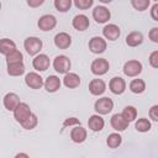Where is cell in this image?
Returning a JSON list of instances; mask_svg holds the SVG:
<instances>
[{"instance_id":"10","label":"cell","mask_w":158,"mask_h":158,"mask_svg":"<svg viewBox=\"0 0 158 158\" xmlns=\"http://www.w3.org/2000/svg\"><path fill=\"white\" fill-rule=\"evenodd\" d=\"M43 81H44L43 78L36 72H30V73H27L25 75V84L28 88L35 89V90L41 89L43 86Z\"/></svg>"},{"instance_id":"35","label":"cell","mask_w":158,"mask_h":158,"mask_svg":"<svg viewBox=\"0 0 158 158\" xmlns=\"http://www.w3.org/2000/svg\"><path fill=\"white\" fill-rule=\"evenodd\" d=\"M149 65L152 68H158V51H153L148 57Z\"/></svg>"},{"instance_id":"27","label":"cell","mask_w":158,"mask_h":158,"mask_svg":"<svg viewBox=\"0 0 158 158\" xmlns=\"http://www.w3.org/2000/svg\"><path fill=\"white\" fill-rule=\"evenodd\" d=\"M121 143H122V137H121V135L117 133V132L110 133V135L107 136V138H106V144H107L109 148H112V149L118 148V147L121 146Z\"/></svg>"},{"instance_id":"2","label":"cell","mask_w":158,"mask_h":158,"mask_svg":"<svg viewBox=\"0 0 158 158\" xmlns=\"http://www.w3.org/2000/svg\"><path fill=\"white\" fill-rule=\"evenodd\" d=\"M112 109H114V101L107 96L98 99L94 104V110L99 115H107L112 111Z\"/></svg>"},{"instance_id":"37","label":"cell","mask_w":158,"mask_h":158,"mask_svg":"<svg viewBox=\"0 0 158 158\" xmlns=\"http://www.w3.org/2000/svg\"><path fill=\"white\" fill-rule=\"evenodd\" d=\"M148 37L152 42L154 43H158V27H152L149 33H148Z\"/></svg>"},{"instance_id":"18","label":"cell","mask_w":158,"mask_h":158,"mask_svg":"<svg viewBox=\"0 0 158 158\" xmlns=\"http://www.w3.org/2000/svg\"><path fill=\"white\" fill-rule=\"evenodd\" d=\"M89 17L84 14H79V15H75L72 20V26L74 27V30L77 31H85L89 28Z\"/></svg>"},{"instance_id":"23","label":"cell","mask_w":158,"mask_h":158,"mask_svg":"<svg viewBox=\"0 0 158 158\" xmlns=\"http://www.w3.org/2000/svg\"><path fill=\"white\" fill-rule=\"evenodd\" d=\"M143 42V35L138 31H132L126 36V44L128 47H137L142 44Z\"/></svg>"},{"instance_id":"14","label":"cell","mask_w":158,"mask_h":158,"mask_svg":"<svg viewBox=\"0 0 158 158\" xmlns=\"http://www.w3.org/2000/svg\"><path fill=\"white\" fill-rule=\"evenodd\" d=\"M54 46L59 49H67L72 44V37L67 32H59L54 36Z\"/></svg>"},{"instance_id":"3","label":"cell","mask_w":158,"mask_h":158,"mask_svg":"<svg viewBox=\"0 0 158 158\" xmlns=\"http://www.w3.org/2000/svg\"><path fill=\"white\" fill-rule=\"evenodd\" d=\"M53 69L59 73V74H65L70 70V67H72V62L70 59L64 56V54H59L54 59H53Z\"/></svg>"},{"instance_id":"42","label":"cell","mask_w":158,"mask_h":158,"mask_svg":"<svg viewBox=\"0 0 158 158\" xmlns=\"http://www.w3.org/2000/svg\"><path fill=\"white\" fill-rule=\"evenodd\" d=\"M15 157H28V154H26V153H19Z\"/></svg>"},{"instance_id":"6","label":"cell","mask_w":158,"mask_h":158,"mask_svg":"<svg viewBox=\"0 0 158 158\" xmlns=\"http://www.w3.org/2000/svg\"><path fill=\"white\" fill-rule=\"evenodd\" d=\"M88 47L90 49L91 53L94 54H100V53H104L107 48V42L104 37H100V36H94L89 40V43H88Z\"/></svg>"},{"instance_id":"33","label":"cell","mask_w":158,"mask_h":158,"mask_svg":"<svg viewBox=\"0 0 158 158\" xmlns=\"http://www.w3.org/2000/svg\"><path fill=\"white\" fill-rule=\"evenodd\" d=\"M131 5L137 11H144L149 7L151 0H131Z\"/></svg>"},{"instance_id":"44","label":"cell","mask_w":158,"mask_h":158,"mask_svg":"<svg viewBox=\"0 0 158 158\" xmlns=\"http://www.w3.org/2000/svg\"><path fill=\"white\" fill-rule=\"evenodd\" d=\"M153 1H156V2H157V1H158V0H153Z\"/></svg>"},{"instance_id":"29","label":"cell","mask_w":158,"mask_h":158,"mask_svg":"<svg viewBox=\"0 0 158 158\" xmlns=\"http://www.w3.org/2000/svg\"><path fill=\"white\" fill-rule=\"evenodd\" d=\"M135 127H136V130H137L138 132L144 133V132H148V131L152 128V123H151V121H149L148 118L141 117V118H138V120L136 121Z\"/></svg>"},{"instance_id":"25","label":"cell","mask_w":158,"mask_h":158,"mask_svg":"<svg viewBox=\"0 0 158 158\" xmlns=\"http://www.w3.org/2000/svg\"><path fill=\"white\" fill-rule=\"evenodd\" d=\"M7 65V74L11 77H20L22 74H25V64L23 62L21 63H12V64H6Z\"/></svg>"},{"instance_id":"28","label":"cell","mask_w":158,"mask_h":158,"mask_svg":"<svg viewBox=\"0 0 158 158\" xmlns=\"http://www.w3.org/2000/svg\"><path fill=\"white\" fill-rule=\"evenodd\" d=\"M121 115L123 116V118L127 121V122H132L137 118V109L132 105H127L125 106V109L122 110Z\"/></svg>"},{"instance_id":"15","label":"cell","mask_w":158,"mask_h":158,"mask_svg":"<svg viewBox=\"0 0 158 158\" xmlns=\"http://www.w3.org/2000/svg\"><path fill=\"white\" fill-rule=\"evenodd\" d=\"M60 85H62V81H60L59 77H57V75H48L43 81V86L47 93L58 91L60 89Z\"/></svg>"},{"instance_id":"41","label":"cell","mask_w":158,"mask_h":158,"mask_svg":"<svg viewBox=\"0 0 158 158\" xmlns=\"http://www.w3.org/2000/svg\"><path fill=\"white\" fill-rule=\"evenodd\" d=\"M100 2H102V4H110V2H112L114 0H99Z\"/></svg>"},{"instance_id":"13","label":"cell","mask_w":158,"mask_h":158,"mask_svg":"<svg viewBox=\"0 0 158 158\" xmlns=\"http://www.w3.org/2000/svg\"><path fill=\"white\" fill-rule=\"evenodd\" d=\"M121 35V30L117 25L115 23H107L105 25V27L102 28V36L105 40L109 41H116Z\"/></svg>"},{"instance_id":"40","label":"cell","mask_w":158,"mask_h":158,"mask_svg":"<svg viewBox=\"0 0 158 158\" xmlns=\"http://www.w3.org/2000/svg\"><path fill=\"white\" fill-rule=\"evenodd\" d=\"M151 16L154 21H158V4L157 2L151 7Z\"/></svg>"},{"instance_id":"34","label":"cell","mask_w":158,"mask_h":158,"mask_svg":"<svg viewBox=\"0 0 158 158\" xmlns=\"http://www.w3.org/2000/svg\"><path fill=\"white\" fill-rule=\"evenodd\" d=\"M73 4L79 10H89L93 6L94 0H73Z\"/></svg>"},{"instance_id":"9","label":"cell","mask_w":158,"mask_h":158,"mask_svg":"<svg viewBox=\"0 0 158 158\" xmlns=\"http://www.w3.org/2000/svg\"><path fill=\"white\" fill-rule=\"evenodd\" d=\"M49 64H51L49 57L47 54H44V53H38L32 59V67L37 72H46L49 68Z\"/></svg>"},{"instance_id":"20","label":"cell","mask_w":158,"mask_h":158,"mask_svg":"<svg viewBox=\"0 0 158 158\" xmlns=\"http://www.w3.org/2000/svg\"><path fill=\"white\" fill-rule=\"evenodd\" d=\"M2 104L7 111H14L15 107L20 104V96L16 93H7L2 99Z\"/></svg>"},{"instance_id":"5","label":"cell","mask_w":158,"mask_h":158,"mask_svg":"<svg viewBox=\"0 0 158 158\" xmlns=\"http://www.w3.org/2000/svg\"><path fill=\"white\" fill-rule=\"evenodd\" d=\"M142 69H143V65L139 60L137 59H131V60H127L125 64H123V74L126 77H130V78H135L137 75H139L142 73Z\"/></svg>"},{"instance_id":"39","label":"cell","mask_w":158,"mask_h":158,"mask_svg":"<svg viewBox=\"0 0 158 158\" xmlns=\"http://www.w3.org/2000/svg\"><path fill=\"white\" fill-rule=\"evenodd\" d=\"M26 2H27V5H28L30 7L36 9V7H40L41 5H43L44 0H26Z\"/></svg>"},{"instance_id":"36","label":"cell","mask_w":158,"mask_h":158,"mask_svg":"<svg viewBox=\"0 0 158 158\" xmlns=\"http://www.w3.org/2000/svg\"><path fill=\"white\" fill-rule=\"evenodd\" d=\"M74 125H80L79 118H77V117H68V118H65L64 122H63V127L74 126Z\"/></svg>"},{"instance_id":"38","label":"cell","mask_w":158,"mask_h":158,"mask_svg":"<svg viewBox=\"0 0 158 158\" xmlns=\"http://www.w3.org/2000/svg\"><path fill=\"white\" fill-rule=\"evenodd\" d=\"M149 117L153 120V121H158V105H153L151 109H149V112H148Z\"/></svg>"},{"instance_id":"32","label":"cell","mask_w":158,"mask_h":158,"mask_svg":"<svg viewBox=\"0 0 158 158\" xmlns=\"http://www.w3.org/2000/svg\"><path fill=\"white\" fill-rule=\"evenodd\" d=\"M37 123H38V118H37V115L36 114H31L22 123H20L21 126H22V128H25V130H33L36 126H37Z\"/></svg>"},{"instance_id":"31","label":"cell","mask_w":158,"mask_h":158,"mask_svg":"<svg viewBox=\"0 0 158 158\" xmlns=\"http://www.w3.org/2000/svg\"><path fill=\"white\" fill-rule=\"evenodd\" d=\"M54 7L59 12H67L70 10L73 0H54Z\"/></svg>"},{"instance_id":"21","label":"cell","mask_w":158,"mask_h":158,"mask_svg":"<svg viewBox=\"0 0 158 158\" xmlns=\"http://www.w3.org/2000/svg\"><path fill=\"white\" fill-rule=\"evenodd\" d=\"M88 126H89V128H90L93 132H99V131H101V130L104 128L105 121H104V118L101 117V115L94 114V115H91V116L89 117V120H88Z\"/></svg>"},{"instance_id":"4","label":"cell","mask_w":158,"mask_h":158,"mask_svg":"<svg viewBox=\"0 0 158 158\" xmlns=\"http://www.w3.org/2000/svg\"><path fill=\"white\" fill-rule=\"evenodd\" d=\"M109 69H110V63L105 58H96L90 64V70L96 77H101V75L106 74L109 72Z\"/></svg>"},{"instance_id":"8","label":"cell","mask_w":158,"mask_h":158,"mask_svg":"<svg viewBox=\"0 0 158 158\" xmlns=\"http://www.w3.org/2000/svg\"><path fill=\"white\" fill-rule=\"evenodd\" d=\"M12 112H14V118H15L16 122H19V123H22V122L32 114V111H31L28 104L22 102V101H20V104L15 107V110H14Z\"/></svg>"},{"instance_id":"12","label":"cell","mask_w":158,"mask_h":158,"mask_svg":"<svg viewBox=\"0 0 158 158\" xmlns=\"http://www.w3.org/2000/svg\"><path fill=\"white\" fill-rule=\"evenodd\" d=\"M126 86H127V84H126L125 79L121 78V77H114V78L110 80V83H109V89H110V91H111L112 94H115V95H121V94H123L125 90H126Z\"/></svg>"},{"instance_id":"26","label":"cell","mask_w":158,"mask_h":158,"mask_svg":"<svg viewBox=\"0 0 158 158\" xmlns=\"http://www.w3.org/2000/svg\"><path fill=\"white\" fill-rule=\"evenodd\" d=\"M128 88L133 94H142L146 90V81L143 79H132Z\"/></svg>"},{"instance_id":"19","label":"cell","mask_w":158,"mask_h":158,"mask_svg":"<svg viewBox=\"0 0 158 158\" xmlns=\"http://www.w3.org/2000/svg\"><path fill=\"white\" fill-rule=\"evenodd\" d=\"M86 136H88L86 130L80 125H75L70 131V139L74 143H83L86 139Z\"/></svg>"},{"instance_id":"17","label":"cell","mask_w":158,"mask_h":158,"mask_svg":"<svg viewBox=\"0 0 158 158\" xmlns=\"http://www.w3.org/2000/svg\"><path fill=\"white\" fill-rule=\"evenodd\" d=\"M128 123H130V122H127V121L123 118V116H122L121 114H114V115L111 116V118H110V125H111V127H112L115 131H117V132L125 131V130L128 127Z\"/></svg>"},{"instance_id":"11","label":"cell","mask_w":158,"mask_h":158,"mask_svg":"<svg viewBox=\"0 0 158 158\" xmlns=\"http://www.w3.org/2000/svg\"><path fill=\"white\" fill-rule=\"evenodd\" d=\"M93 19L98 23H106L111 19V12L105 6H96L93 10Z\"/></svg>"},{"instance_id":"43","label":"cell","mask_w":158,"mask_h":158,"mask_svg":"<svg viewBox=\"0 0 158 158\" xmlns=\"http://www.w3.org/2000/svg\"><path fill=\"white\" fill-rule=\"evenodd\" d=\"M0 10H1V2H0Z\"/></svg>"},{"instance_id":"1","label":"cell","mask_w":158,"mask_h":158,"mask_svg":"<svg viewBox=\"0 0 158 158\" xmlns=\"http://www.w3.org/2000/svg\"><path fill=\"white\" fill-rule=\"evenodd\" d=\"M43 47V42L42 40H40L38 37H35V36H30L27 37L25 41H23V48L25 51L27 52V54L30 56H36L41 52Z\"/></svg>"},{"instance_id":"24","label":"cell","mask_w":158,"mask_h":158,"mask_svg":"<svg viewBox=\"0 0 158 158\" xmlns=\"http://www.w3.org/2000/svg\"><path fill=\"white\" fill-rule=\"evenodd\" d=\"M16 49V43L10 38H0V54L7 56Z\"/></svg>"},{"instance_id":"22","label":"cell","mask_w":158,"mask_h":158,"mask_svg":"<svg viewBox=\"0 0 158 158\" xmlns=\"http://www.w3.org/2000/svg\"><path fill=\"white\" fill-rule=\"evenodd\" d=\"M63 84L65 88L68 89H75L80 85V77L77 74V73H72V72H68L64 74V78H63Z\"/></svg>"},{"instance_id":"30","label":"cell","mask_w":158,"mask_h":158,"mask_svg":"<svg viewBox=\"0 0 158 158\" xmlns=\"http://www.w3.org/2000/svg\"><path fill=\"white\" fill-rule=\"evenodd\" d=\"M6 57V64H12V63H21V62H23V56H22V53L16 48L15 51H12V52H10L7 56H5Z\"/></svg>"},{"instance_id":"7","label":"cell","mask_w":158,"mask_h":158,"mask_svg":"<svg viewBox=\"0 0 158 158\" xmlns=\"http://www.w3.org/2000/svg\"><path fill=\"white\" fill-rule=\"evenodd\" d=\"M37 26L41 31H44V32L52 31L57 26V19H56V16H53L51 14L42 15L37 21Z\"/></svg>"},{"instance_id":"16","label":"cell","mask_w":158,"mask_h":158,"mask_svg":"<svg viewBox=\"0 0 158 158\" xmlns=\"http://www.w3.org/2000/svg\"><path fill=\"white\" fill-rule=\"evenodd\" d=\"M106 90V83L102 80V79H93L90 83H89V91L91 95L94 96H100L105 93Z\"/></svg>"}]
</instances>
